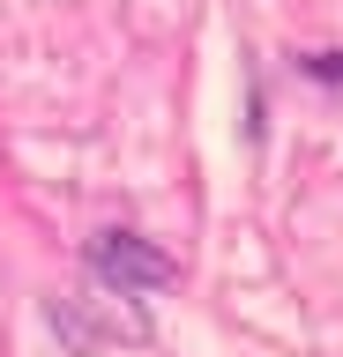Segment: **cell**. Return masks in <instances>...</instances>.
<instances>
[{
  "instance_id": "1",
  "label": "cell",
  "mask_w": 343,
  "mask_h": 357,
  "mask_svg": "<svg viewBox=\"0 0 343 357\" xmlns=\"http://www.w3.org/2000/svg\"><path fill=\"white\" fill-rule=\"evenodd\" d=\"M90 268L112 290H127V298H135V290H164L172 275H180V268L164 261L149 238H135V231H105V238H90Z\"/></svg>"
}]
</instances>
